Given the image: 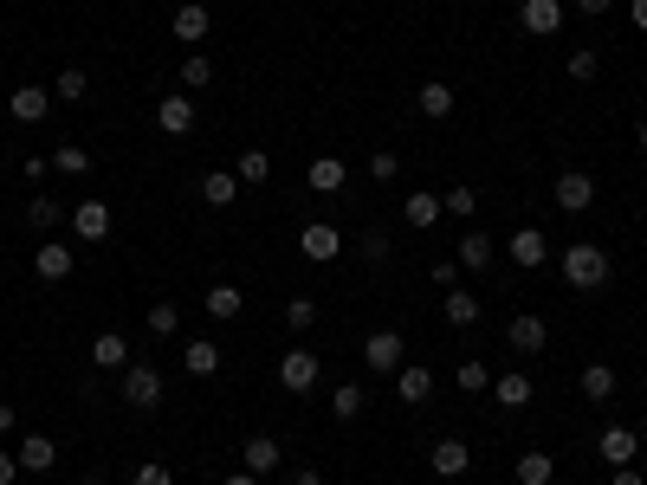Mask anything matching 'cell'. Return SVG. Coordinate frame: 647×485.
Masks as SVG:
<instances>
[{"instance_id":"33","label":"cell","mask_w":647,"mask_h":485,"mask_svg":"<svg viewBox=\"0 0 647 485\" xmlns=\"http://www.w3.org/2000/svg\"><path fill=\"white\" fill-rule=\"evenodd\" d=\"M52 97H65V104H78V97H91V78L78 72V65H65V72H59V85H52Z\"/></svg>"},{"instance_id":"7","label":"cell","mask_w":647,"mask_h":485,"mask_svg":"<svg viewBox=\"0 0 647 485\" xmlns=\"http://www.w3.org/2000/svg\"><path fill=\"white\" fill-rule=\"evenodd\" d=\"M279 460H285V453H279V440H272V434H253V440H246V447H240V466H246V473H253V479L279 473Z\"/></svg>"},{"instance_id":"29","label":"cell","mask_w":647,"mask_h":485,"mask_svg":"<svg viewBox=\"0 0 647 485\" xmlns=\"http://www.w3.org/2000/svg\"><path fill=\"white\" fill-rule=\"evenodd\" d=\"M440 311H447V324H453V330L479 324V298H473V291H447V304H440Z\"/></svg>"},{"instance_id":"34","label":"cell","mask_w":647,"mask_h":485,"mask_svg":"<svg viewBox=\"0 0 647 485\" xmlns=\"http://www.w3.org/2000/svg\"><path fill=\"white\" fill-rule=\"evenodd\" d=\"M460 388H466V395H486V388H492V369L479 363V356H466V363H460Z\"/></svg>"},{"instance_id":"54","label":"cell","mask_w":647,"mask_h":485,"mask_svg":"<svg viewBox=\"0 0 647 485\" xmlns=\"http://www.w3.org/2000/svg\"><path fill=\"white\" fill-rule=\"evenodd\" d=\"M635 143H641V149H647V123H641V130H635Z\"/></svg>"},{"instance_id":"11","label":"cell","mask_w":647,"mask_h":485,"mask_svg":"<svg viewBox=\"0 0 647 485\" xmlns=\"http://www.w3.org/2000/svg\"><path fill=\"white\" fill-rule=\"evenodd\" d=\"M453 259H460L466 272H486L492 259H499V240H492L486 227H473V233H466V240H460V253H453Z\"/></svg>"},{"instance_id":"41","label":"cell","mask_w":647,"mask_h":485,"mask_svg":"<svg viewBox=\"0 0 647 485\" xmlns=\"http://www.w3.org/2000/svg\"><path fill=\"white\" fill-rule=\"evenodd\" d=\"M356 253H363L369 266H382V259H389V233H382V227H369L363 240H356Z\"/></svg>"},{"instance_id":"13","label":"cell","mask_w":647,"mask_h":485,"mask_svg":"<svg viewBox=\"0 0 647 485\" xmlns=\"http://www.w3.org/2000/svg\"><path fill=\"white\" fill-rule=\"evenodd\" d=\"M279 382L292 388V395H305V388H318V356H311V350H292V356H285V363H279Z\"/></svg>"},{"instance_id":"37","label":"cell","mask_w":647,"mask_h":485,"mask_svg":"<svg viewBox=\"0 0 647 485\" xmlns=\"http://www.w3.org/2000/svg\"><path fill=\"white\" fill-rule=\"evenodd\" d=\"M233 175H240V182H266V175H272V156H266V149H246Z\"/></svg>"},{"instance_id":"42","label":"cell","mask_w":647,"mask_h":485,"mask_svg":"<svg viewBox=\"0 0 647 485\" xmlns=\"http://www.w3.org/2000/svg\"><path fill=\"white\" fill-rule=\"evenodd\" d=\"M285 324H292V330H311V324H318V298H292V304H285Z\"/></svg>"},{"instance_id":"35","label":"cell","mask_w":647,"mask_h":485,"mask_svg":"<svg viewBox=\"0 0 647 485\" xmlns=\"http://www.w3.org/2000/svg\"><path fill=\"white\" fill-rule=\"evenodd\" d=\"M182 330V311L175 304H149V337H175Z\"/></svg>"},{"instance_id":"40","label":"cell","mask_w":647,"mask_h":485,"mask_svg":"<svg viewBox=\"0 0 647 485\" xmlns=\"http://www.w3.org/2000/svg\"><path fill=\"white\" fill-rule=\"evenodd\" d=\"M26 220H33V227H59V201H52V194H33V201H26Z\"/></svg>"},{"instance_id":"53","label":"cell","mask_w":647,"mask_h":485,"mask_svg":"<svg viewBox=\"0 0 647 485\" xmlns=\"http://www.w3.org/2000/svg\"><path fill=\"white\" fill-rule=\"evenodd\" d=\"M7 427H13V408H7V401H0V434H7Z\"/></svg>"},{"instance_id":"6","label":"cell","mask_w":647,"mask_h":485,"mask_svg":"<svg viewBox=\"0 0 647 485\" xmlns=\"http://www.w3.org/2000/svg\"><path fill=\"white\" fill-rule=\"evenodd\" d=\"M156 123H162V136H188V130H195V97H188V91H169L156 104Z\"/></svg>"},{"instance_id":"10","label":"cell","mask_w":647,"mask_h":485,"mask_svg":"<svg viewBox=\"0 0 647 485\" xmlns=\"http://www.w3.org/2000/svg\"><path fill=\"white\" fill-rule=\"evenodd\" d=\"M596 453H602L609 466H641V447H635V434H628V427H602Z\"/></svg>"},{"instance_id":"47","label":"cell","mask_w":647,"mask_h":485,"mask_svg":"<svg viewBox=\"0 0 647 485\" xmlns=\"http://www.w3.org/2000/svg\"><path fill=\"white\" fill-rule=\"evenodd\" d=\"M609 485H647V473H641V466H615Z\"/></svg>"},{"instance_id":"36","label":"cell","mask_w":647,"mask_h":485,"mask_svg":"<svg viewBox=\"0 0 647 485\" xmlns=\"http://www.w3.org/2000/svg\"><path fill=\"white\" fill-rule=\"evenodd\" d=\"M52 169H59V175H85V169H91V156H85L78 143H65V149H52Z\"/></svg>"},{"instance_id":"46","label":"cell","mask_w":647,"mask_h":485,"mask_svg":"<svg viewBox=\"0 0 647 485\" xmlns=\"http://www.w3.org/2000/svg\"><path fill=\"white\" fill-rule=\"evenodd\" d=\"M453 279H460V259H440V266H434V285L453 291Z\"/></svg>"},{"instance_id":"32","label":"cell","mask_w":647,"mask_h":485,"mask_svg":"<svg viewBox=\"0 0 647 485\" xmlns=\"http://www.w3.org/2000/svg\"><path fill=\"white\" fill-rule=\"evenodd\" d=\"M583 395H589V401H609V395H615V369H609V363H589V369H583Z\"/></svg>"},{"instance_id":"31","label":"cell","mask_w":647,"mask_h":485,"mask_svg":"<svg viewBox=\"0 0 647 485\" xmlns=\"http://www.w3.org/2000/svg\"><path fill=\"white\" fill-rule=\"evenodd\" d=\"M363 388H356V382H343V388H330V414H337V421H356V414H363Z\"/></svg>"},{"instance_id":"27","label":"cell","mask_w":647,"mask_h":485,"mask_svg":"<svg viewBox=\"0 0 647 485\" xmlns=\"http://www.w3.org/2000/svg\"><path fill=\"white\" fill-rule=\"evenodd\" d=\"M550 479H557L550 453H518V485H550Z\"/></svg>"},{"instance_id":"44","label":"cell","mask_w":647,"mask_h":485,"mask_svg":"<svg viewBox=\"0 0 647 485\" xmlns=\"http://www.w3.org/2000/svg\"><path fill=\"white\" fill-rule=\"evenodd\" d=\"M596 72H602V59H596L589 46H583V52H570V78H576V85H589Z\"/></svg>"},{"instance_id":"2","label":"cell","mask_w":647,"mask_h":485,"mask_svg":"<svg viewBox=\"0 0 647 485\" xmlns=\"http://www.w3.org/2000/svg\"><path fill=\"white\" fill-rule=\"evenodd\" d=\"M402 356H408L402 330H369V343H363V363L376 369V376H395V369H402Z\"/></svg>"},{"instance_id":"9","label":"cell","mask_w":647,"mask_h":485,"mask_svg":"<svg viewBox=\"0 0 647 485\" xmlns=\"http://www.w3.org/2000/svg\"><path fill=\"white\" fill-rule=\"evenodd\" d=\"M505 253H512V259H518V266H525V272H538L544 259H550V240H544L538 227H518L512 240H505Z\"/></svg>"},{"instance_id":"4","label":"cell","mask_w":647,"mask_h":485,"mask_svg":"<svg viewBox=\"0 0 647 485\" xmlns=\"http://www.w3.org/2000/svg\"><path fill=\"white\" fill-rule=\"evenodd\" d=\"M117 395L130 401V408H156V401H162V376H156L149 363H130V369H123V388H117Z\"/></svg>"},{"instance_id":"50","label":"cell","mask_w":647,"mask_h":485,"mask_svg":"<svg viewBox=\"0 0 647 485\" xmlns=\"http://www.w3.org/2000/svg\"><path fill=\"white\" fill-rule=\"evenodd\" d=\"M220 485H259L253 473H246V466H240V473H233V479H220Z\"/></svg>"},{"instance_id":"12","label":"cell","mask_w":647,"mask_h":485,"mask_svg":"<svg viewBox=\"0 0 647 485\" xmlns=\"http://www.w3.org/2000/svg\"><path fill=\"white\" fill-rule=\"evenodd\" d=\"M428 466L440 479H460L466 466H473V447H466V440H434V453H428Z\"/></svg>"},{"instance_id":"22","label":"cell","mask_w":647,"mask_h":485,"mask_svg":"<svg viewBox=\"0 0 647 485\" xmlns=\"http://www.w3.org/2000/svg\"><path fill=\"white\" fill-rule=\"evenodd\" d=\"M395 395H402V401H428L434 395V376L421 363H402V369H395Z\"/></svg>"},{"instance_id":"56","label":"cell","mask_w":647,"mask_h":485,"mask_svg":"<svg viewBox=\"0 0 647 485\" xmlns=\"http://www.w3.org/2000/svg\"><path fill=\"white\" fill-rule=\"evenodd\" d=\"M641 460H647V453H641Z\"/></svg>"},{"instance_id":"48","label":"cell","mask_w":647,"mask_h":485,"mask_svg":"<svg viewBox=\"0 0 647 485\" xmlns=\"http://www.w3.org/2000/svg\"><path fill=\"white\" fill-rule=\"evenodd\" d=\"M615 0H576V13H583V20H596V13H609Z\"/></svg>"},{"instance_id":"23","label":"cell","mask_w":647,"mask_h":485,"mask_svg":"<svg viewBox=\"0 0 647 485\" xmlns=\"http://www.w3.org/2000/svg\"><path fill=\"white\" fill-rule=\"evenodd\" d=\"M440 214H447V207H440V194H408V201H402V220H408V227H421V233H428Z\"/></svg>"},{"instance_id":"43","label":"cell","mask_w":647,"mask_h":485,"mask_svg":"<svg viewBox=\"0 0 647 485\" xmlns=\"http://www.w3.org/2000/svg\"><path fill=\"white\" fill-rule=\"evenodd\" d=\"M369 175H376V182H395V175H402V156H395V149H376V156H369Z\"/></svg>"},{"instance_id":"51","label":"cell","mask_w":647,"mask_h":485,"mask_svg":"<svg viewBox=\"0 0 647 485\" xmlns=\"http://www.w3.org/2000/svg\"><path fill=\"white\" fill-rule=\"evenodd\" d=\"M292 485H324L318 473H311V466H305V473H292Z\"/></svg>"},{"instance_id":"18","label":"cell","mask_w":647,"mask_h":485,"mask_svg":"<svg viewBox=\"0 0 647 485\" xmlns=\"http://www.w3.org/2000/svg\"><path fill=\"white\" fill-rule=\"evenodd\" d=\"M72 233H78V240H104V233H110V207L104 201H78Z\"/></svg>"},{"instance_id":"16","label":"cell","mask_w":647,"mask_h":485,"mask_svg":"<svg viewBox=\"0 0 647 485\" xmlns=\"http://www.w3.org/2000/svg\"><path fill=\"white\" fill-rule=\"evenodd\" d=\"M46 110H52V91L46 85H20V91H13V123H46Z\"/></svg>"},{"instance_id":"49","label":"cell","mask_w":647,"mask_h":485,"mask_svg":"<svg viewBox=\"0 0 647 485\" xmlns=\"http://www.w3.org/2000/svg\"><path fill=\"white\" fill-rule=\"evenodd\" d=\"M13 473H20V453H0V485H13Z\"/></svg>"},{"instance_id":"52","label":"cell","mask_w":647,"mask_h":485,"mask_svg":"<svg viewBox=\"0 0 647 485\" xmlns=\"http://www.w3.org/2000/svg\"><path fill=\"white\" fill-rule=\"evenodd\" d=\"M635 26H641V33H647V0H635Z\"/></svg>"},{"instance_id":"20","label":"cell","mask_w":647,"mask_h":485,"mask_svg":"<svg viewBox=\"0 0 647 485\" xmlns=\"http://www.w3.org/2000/svg\"><path fill=\"white\" fill-rule=\"evenodd\" d=\"M91 369H130V343H123L117 330H104V337L91 343Z\"/></svg>"},{"instance_id":"5","label":"cell","mask_w":647,"mask_h":485,"mask_svg":"<svg viewBox=\"0 0 647 485\" xmlns=\"http://www.w3.org/2000/svg\"><path fill=\"white\" fill-rule=\"evenodd\" d=\"M550 201H557L563 214H589V201H596V182H589L583 169H570V175H557V188H550Z\"/></svg>"},{"instance_id":"25","label":"cell","mask_w":647,"mask_h":485,"mask_svg":"<svg viewBox=\"0 0 647 485\" xmlns=\"http://www.w3.org/2000/svg\"><path fill=\"white\" fill-rule=\"evenodd\" d=\"M343 175H350V169H343L337 156H318V162H311V169H305V182L318 188V194H337V188H343Z\"/></svg>"},{"instance_id":"26","label":"cell","mask_w":647,"mask_h":485,"mask_svg":"<svg viewBox=\"0 0 647 485\" xmlns=\"http://www.w3.org/2000/svg\"><path fill=\"white\" fill-rule=\"evenodd\" d=\"M182 363H188V376H214V369H220V343L195 337V343H188V350H182Z\"/></svg>"},{"instance_id":"8","label":"cell","mask_w":647,"mask_h":485,"mask_svg":"<svg viewBox=\"0 0 647 485\" xmlns=\"http://www.w3.org/2000/svg\"><path fill=\"white\" fill-rule=\"evenodd\" d=\"M505 343H512V350L518 356H538L544 350V343H550V330H544V317H512V324H505Z\"/></svg>"},{"instance_id":"19","label":"cell","mask_w":647,"mask_h":485,"mask_svg":"<svg viewBox=\"0 0 647 485\" xmlns=\"http://www.w3.org/2000/svg\"><path fill=\"white\" fill-rule=\"evenodd\" d=\"M415 104H421V117H428V123L453 117V85H440V78H428V85L415 91Z\"/></svg>"},{"instance_id":"38","label":"cell","mask_w":647,"mask_h":485,"mask_svg":"<svg viewBox=\"0 0 647 485\" xmlns=\"http://www.w3.org/2000/svg\"><path fill=\"white\" fill-rule=\"evenodd\" d=\"M440 207H447V214H460V220H473L479 214V194L473 188H447V194H440Z\"/></svg>"},{"instance_id":"3","label":"cell","mask_w":647,"mask_h":485,"mask_svg":"<svg viewBox=\"0 0 647 485\" xmlns=\"http://www.w3.org/2000/svg\"><path fill=\"white\" fill-rule=\"evenodd\" d=\"M298 253H305V259H311V266H330V259H337V253H343V233H337V227H330V220H311V227H305V233H298Z\"/></svg>"},{"instance_id":"14","label":"cell","mask_w":647,"mask_h":485,"mask_svg":"<svg viewBox=\"0 0 647 485\" xmlns=\"http://www.w3.org/2000/svg\"><path fill=\"white\" fill-rule=\"evenodd\" d=\"M72 266H78V259H72V246H39V253H33V272H39V279H46V285H59V279H72Z\"/></svg>"},{"instance_id":"39","label":"cell","mask_w":647,"mask_h":485,"mask_svg":"<svg viewBox=\"0 0 647 485\" xmlns=\"http://www.w3.org/2000/svg\"><path fill=\"white\" fill-rule=\"evenodd\" d=\"M201 85H214V65L195 52V59H182V91H201Z\"/></svg>"},{"instance_id":"28","label":"cell","mask_w":647,"mask_h":485,"mask_svg":"<svg viewBox=\"0 0 647 485\" xmlns=\"http://www.w3.org/2000/svg\"><path fill=\"white\" fill-rule=\"evenodd\" d=\"M175 39H208V7H201V0L175 7Z\"/></svg>"},{"instance_id":"1","label":"cell","mask_w":647,"mask_h":485,"mask_svg":"<svg viewBox=\"0 0 647 485\" xmlns=\"http://www.w3.org/2000/svg\"><path fill=\"white\" fill-rule=\"evenodd\" d=\"M563 279H570L576 291H602V285H609V253L589 246V240L563 246Z\"/></svg>"},{"instance_id":"45","label":"cell","mask_w":647,"mask_h":485,"mask_svg":"<svg viewBox=\"0 0 647 485\" xmlns=\"http://www.w3.org/2000/svg\"><path fill=\"white\" fill-rule=\"evenodd\" d=\"M130 485H175V473H169V466H162V460H143V466H136V479Z\"/></svg>"},{"instance_id":"30","label":"cell","mask_w":647,"mask_h":485,"mask_svg":"<svg viewBox=\"0 0 647 485\" xmlns=\"http://www.w3.org/2000/svg\"><path fill=\"white\" fill-rule=\"evenodd\" d=\"M201 304H208V317H220V324H227V317H240V304H246V298H240V285H214Z\"/></svg>"},{"instance_id":"24","label":"cell","mask_w":647,"mask_h":485,"mask_svg":"<svg viewBox=\"0 0 647 485\" xmlns=\"http://www.w3.org/2000/svg\"><path fill=\"white\" fill-rule=\"evenodd\" d=\"M201 201H208V207H233V201H240V175L214 169L208 182H201Z\"/></svg>"},{"instance_id":"17","label":"cell","mask_w":647,"mask_h":485,"mask_svg":"<svg viewBox=\"0 0 647 485\" xmlns=\"http://www.w3.org/2000/svg\"><path fill=\"white\" fill-rule=\"evenodd\" d=\"M59 466V447H52L46 434H26L20 440V473H52Z\"/></svg>"},{"instance_id":"15","label":"cell","mask_w":647,"mask_h":485,"mask_svg":"<svg viewBox=\"0 0 647 485\" xmlns=\"http://www.w3.org/2000/svg\"><path fill=\"white\" fill-rule=\"evenodd\" d=\"M518 26H525V33H557L563 0H525V7H518Z\"/></svg>"},{"instance_id":"55","label":"cell","mask_w":647,"mask_h":485,"mask_svg":"<svg viewBox=\"0 0 647 485\" xmlns=\"http://www.w3.org/2000/svg\"><path fill=\"white\" fill-rule=\"evenodd\" d=\"M550 485H563V479H550Z\"/></svg>"},{"instance_id":"21","label":"cell","mask_w":647,"mask_h":485,"mask_svg":"<svg viewBox=\"0 0 647 485\" xmlns=\"http://www.w3.org/2000/svg\"><path fill=\"white\" fill-rule=\"evenodd\" d=\"M492 395H499V408H531V376H525V369L492 376Z\"/></svg>"}]
</instances>
